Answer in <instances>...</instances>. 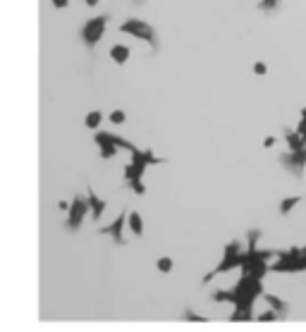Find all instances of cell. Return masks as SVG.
I'll use <instances>...</instances> for the list:
<instances>
[{
  "label": "cell",
  "mask_w": 306,
  "mask_h": 332,
  "mask_svg": "<svg viewBox=\"0 0 306 332\" xmlns=\"http://www.w3.org/2000/svg\"><path fill=\"white\" fill-rule=\"evenodd\" d=\"M129 156H132V160L127 163L125 167V179L129 182V179H142L144 170L149 165H163L165 158H158V156H153V150H139V148H132L129 150Z\"/></svg>",
  "instance_id": "1"
},
{
  "label": "cell",
  "mask_w": 306,
  "mask_h": 332,
  "mask_svg": "<svg viewBox=\"0 0 306 332\" xmlns=\"http://www.w3.org/2000/svg\"><path fill=\"white\" fill-rule=\"evenodd\" d=\"M270 273H306V251L297 246L280 251L277 261L270 263Z\"/></svg>",
  "instance_id": "2"
},
{
  "label": "cell",
  "mask_w": 306,
  "mask_h": 332,
  "mask_svg": "<svg viewBox=\"0 0 306 332\" xmlns=\"http://www.w3.org/2000/svg\"><path fill=\"white\" fill-rule=\"evenodd\" d=\"M242 256H244V251H242V244L239 242H230L228 246H225V253H222V261L215 265V268L208 273V275L204 277V282H211L213 277L215 275H222V273H230V270H235V268H239L242 265Z\"/></svg>",
  "instance_id": "3"
},
{
  "label": "cell",
  "mask_w": 306,
  "mask_h": 332,
  "mask_svg": "<svg viewBox=\"0 0 306 332\" xmlns=\"http://www.w3.org/2000/svg\"><path fill=\"white\" fill-rule=\"evenodd\" d=\"M120 32L129 34V36H134V39L146 41L153 50H158V34H156V29H153L151 24L142 22V19H125V22L120 24Z\"/></svg>",
  "instance_id": "4"
},
{
  "label": "cell",
  "mask_w": 306,
  "mask_h": 332,
  "mask_svg": "<svg viewBox=\"0 0 306 332\" xmlns=\"http://www.w3.org/2000/svg\"><path fill=\"white\" fill-rule=\"evenodd\" d=\"M110 17L108 15H101V17H94V19H89L84 26H81V41H84V46L89 50H94L96 43L103 39V34H105V24H108Z\"/></svg>",
  "instance_id": "5"
},
{
  "label": "cell",
  "mask_w": 306,
  "mask_h": 332,
  "mask_svg": "<svg viewBox=\"0 0 306 332\" xmlns=\"http://www.w3.org/2000/svg\"><path fill=\"white\" fill-rule=\"evenodd\" d=\"M277 163L290 174H294L297 179H301V177H304V170H306V146L299 150H287L283 156H277Z\"/></svg>",
  "instance_id": "6"
},
{
  "label": "cell",
  "mask_w": 306,
  "mask_h": 332,
  "mask_svg": "<svg viewBox=\"0 0 306 332\" xmlns=\"http://www.w3.org/2000/svg\"><path fill=\"white\" fill-rule=\"evenodd\" d=\"M67 229L70 232H77L79 227H81V222H84V218H87V213H91V206H89V198L84 196H77L74 201H72L70 210H67Z\"/></svg>",
  "instance_id": "7"
},
{
  "label": "cell",
  "mask_w": 306,
  "mask_h": 332,
  "mask_svg": "<svg viewBox=\"0 0 306 332\" xmlns=\"http://www.w3.org/2000/svg\"><path fill=\"white\" fill-rule=\"evenodd\" d=\"M127 215H129L127 210H125V213H120L115 220L110 222L108 227H101V229H98V234H108V237L113 239L115 244H125V234H122V229H125Z\"/></svg>",
  "instance_id": "8"
},
{
  "label": "cell",
  "mask_w": 306,
  "mask_h": 332,
  "mask_svg": "<svg viewBox=\"0 0 306 332\" xmlns=\"http://www.w3.org/2000/svg\"><path fill=\"white\" fill-rule=\"evenodd\" d=\"M87 198H89V206H91V218H94V220H101V215L105 213V201H103L91 187L87 189Z\"/></svg>",
  "instance_id": "9"
},
{
  "label": "cell",
  "mask_w": 306,
  "mask_h": 332,
  "mask_svg": "<svg viewBox=\"0 0 306 332\" xmlns=\"http://www.w3.org/2000/svg\"><path fill=\"white\" fill-rule=\"evenodd\" d=\"M263 299H266V304L270 306V309H275L277 313H280V318H285L287 313H290V304L285 299H280V296H275V294H263Z\"/></svg>",
  "instance_id": "10"
},
{
  "label": "cell",
  "mask_w": 306,
  "mask_h": 332,
  "mask_svg": "<svg viewBox=\"0 0 306 332\" xmlns=\"http://www.w3.org/2000/svg\"><path fill=\"white\" fill-rule=\"evenodd\" d=\"M283 136H285V141H287V146H290V150H299V148H304V146H306V141L301 139V134H299L297 129H290V127H285Z\"/></svg>",
  "instance_id": "11"
},
{
  "label": "cell",
  "mask_w": 306,
  "mask_h": 332,
  "mask_svg": "<svg viewBox=\"0 0 306 332\" xmlns=\"http://www.w3.org/2000/svg\"><path fill=\"white\" fill-rule=\"evenodd\" d=\"M132 55V50L125 46V43H115V46L110 48V60H115L118 65H125Z\"/></svg>",
  "instance_id": "12"
},
{
  "label": "cell",
  "mask_w": 306,
  "mask_h": 332,
  "mask_svg": "<svg viewBox=\"0 0 306 332\" xmlns=\"http://www.w3.org/2000/svg\"><path fill=\"white\" fill-rule=\"evenodd\" d=\"M127 225H129V229L134 232V237H144V220H142V213H136V210H129V215H127Z\"/></svg>",
  "instance_id": "13"
},
{
  "label": "cell",
  "mask_w": 306,
  "mask_h": 332,
  "mask_svg": "<svg viewBox=\"0 0 306 332\" xmlns=\"http://www.w3.org/2000/svg\"><path fill=\"white\" fill-rule=\"evenodd\" d=\"M297 203H301V196H287L283 198L280 203H277V213L280 215H290L294 208H297Z\"/></svg>",
  "instance_id": "14"
},
{
  "label": "cell",
  "mask_w": 306,
  "mask_h": 332,
  "mask_svg": "<svg viewBox=\"0 0 306 332\" xmlns=\"http://www.w3.org/2000/svg\"><path fill=\"white\" fill-rule=\"evenodd\" d=\"M259 12H266V15H275L283 10V0H259Z\"/></svg>",
  "instance_id": "15"
},
{
  "label": "cell",
  "mask_w": 306,
  "mask_h": 332,
  "mask_svg": "<svg viewBox=\"0 0 306 332\" xmlns=\"http://www.w3.org/2000/svg\"><path fill=\"white\" fill-rule=\"evenodd\" d=\"M101 119H103L101 112H98V110H91L87 117H84V125H87L89 129H96V127H101Z\"/></svg>",
  "instance_id": "16"
},
{
  "label": "cell",
  "mask_w": 306,
  "mask_h": 332,
  "mask_svg": "<svg viewBox=\"0 0 306 332\" xmlns=\"http://www.w3.org/2000/svg\"><path fill=\"white\" fill-rule=\"evenodd\" d=\"M256 320H259V323H273V320H283V318H280V313L275 309H268V311H263V313H259Z\"/></svg>",
  "instance_id": "17"
},
{
  "label": "cell",
  "mask_w": 306,
  "mask_h": 332,
  "mask_svg": "<svg viewBox=\"0 0 306 332\" xmlns=\"http://www.w3.org/2000/svg\"><path fill=\"white\" fill-rule=\"evenodd\" d=\"M118 148L120 146H115V143H105V146H101V158L103 160H110L118 156Z\"/></svg>",
  "instance_id": "18"
},
{
  "label": "cell",
  "mask_w": 306,
  "mask_h": 332,
  "mask_svg": "<svg viewBox=\"0 0 306 332\" xmlns=\"http://www.w3.org/2000/svg\"><path fill=\"white\" fill-rule=\"evenodd\" d=\"M158 270H160V273H170V270H173V258H168V256L158 258Z\"/></svg>",
  "instance_id": "19"
},
{
  "label": "cell",
  "mask_w": 306,
  "mask_h": 332,
  "mask_svg": "<svg viewBox=\"0 0 306 332\" xmlns=\"http://www.w3.org/2000/svg\"><path fill=\"white\" fill-rule=\"evenodd\" d=\"M127 187H129V189H134L136 194H139V196H144V194H146V187L142 184V179H129V182H127Z\"/></svg>",
  "instance_id": "20"
},
{
  "label": "cell",
  "mask_w": 306,
  "mask_h": 332,
  "mask_svg": "<svg viewBox=\"0 0 306 332\" xmlns=\"http://www.w3.org/2000/svg\"><path fill=\"white\" fill-rule=\"evenodd\" d=\"M182 316H184V320H194V323H206V320H208L206 316H199V313H194V311H189V309L184 311Z\"/></svg>",
  "instance_id": "21"
},
{
  "label": "cell",
  "mask_w": 306,
  "mask_h": 332,
  "mask_svg": "<svg viewBox=\"0 0 306 332\" xmlns=\"http://www.w3.org/2000/svg\"><path fill=\"white\" fill-rule=\"evenodd\" d=\"M125 119H127L125 110H113L110 112V122H113V125H122Z\"/></svg>",
  "instance_id": "22"
},
{
  "label": "cell",
  "mask_w": 306,
  "mask_h": 332,
  "mask_svg": "<svg viewBox=\"0 0 306 332\" xmlns=\"http://www.w3.org/2000/svg\"><path fill=\"white\" fill-rule=\"evenodd\" d=\"M254 74H259V77L268 74V65L266 63H254Z\"/></svg>",
  "instance_id": "23"
},
{
  "label": "cell",
  "mask_w": 306,
  "mask_h": 332,
  "mask_svg": "<svg viewBox=\"0 0 306 332\" xmlns=\"http://www.w3.org/2000/svg\"><path fill=\"white\" fill-rule=\"evenodd\" d=\"M297 132L301 134V139L306 141V119H304V117H299V122H297Z\"/></svg>",
  "instance_id": "24"
},
{
  "label": "cell",
  "mask_w": 306,
  "mask_h": 332,
  "mask_svg": "<svg viewBox=\"0 0 306 332\" xmlns=\"http://www.w3.org/2000/svg\"><path fill=\"white\" fill-rule=\"evenodd\" d=\"M275 143H277V136H266L263 139V148H273Z\"/></svg>",
  "instance_id": "25"
},
{
  "label": "cell",
  "mask_w": 306,
  "mask_h": 332,
  "mask_svg": "<svg viewBox=\"0 0 306 332\" xmlns=\"http://www.w3.org/2000/svg\"><path fill=\"white\" fill-rule=\"evenodd\" d=\"M50 3H53V8H58V10L70 8V0H50Z\"/></svg>",
  "instance_id": "26"
},
{
  "label": "cell",
  "mask_w": 306,
  "mask_h": 332,
  "mask_svg": "<svg viewBox=\"0 0 306 332\" xmlns=\"http://www.w3.org/2000/svg\"><path fill=\"white\" fill-rule=\"evenodd\" d=\"M70 201H60V203H58V208H60V210H70Z\"/></svg>",
  "instance_id": "27"
},
{
  "label": "cell",
  "mask_w": 306,
  "mask_h": 332,
  "mask_svg": "<svg viewBox=\"0 0 306 332\" xmlns=\"http://www.w3.org/2000/svg\"><path fill=\"white\" fill-rule=\"evenodd\" d=\"M84 3H87L89 8H96V5H98V3H101V0H84Z\"/></svg>",
  "instance_id": "28"
},
{
  "label": "cell",
  "mask_w": 306,
  "mask_h": 332,
  "mask_svg": "<svg viewBox=\"0 0 306 332\" xmlns=\"http://www.w3.org/2000/svg\"><path fill=\"white\" fill-rule=\"evenodd\" d=\"M301 117H304V119H306V108H301Z\"/></svg>",
  "instance_id": "29"
},
{
  "label": "cell",
  "mask_w": 306,
  "mask_h": 332,
  "mask_svg": "<svg viewBox=\"0 0 306 332\" xmlns=\"http://www.w3.org/2000/svg\"><path fill=\"white\" fill-rule=\"evenodd\" d=\"M136 3H144V0H136Z\"/></svg>",
  "instance_id": "30"
},
{
  "label": "cell",
  "mask_w": 306,
  "mask_h": 332,
  "mask_svg": "<svg viewBox=\"0 0 306 332\" xmlns=\"http://www.w3.org/2000/svg\"><path fill=\"white\" fill-rule=\"evenodd\" d=\"M304 251H306V246H304Z\"/></svg>",
  "instance_id": "31"
}]
</instances>
